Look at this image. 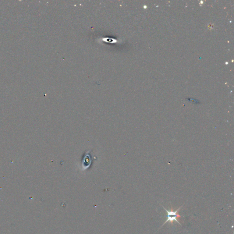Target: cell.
Returning a JSON list of instances; mask_svg holds the SVG:
<instances>
[{"mask_svg": "<svg viewBox=\"0 0 234 234\" xmlns=\"http://www.w3.org/2000/svg\"><path fill=\"white\" fill-rule=\"evenodd\" d=\"M161 206L163 207L164 209L166 211V213H167V215H166V216L167 217V220H166V221L164 222V223L161 226L160 229H161V228L165 224H166L168 221L170 222V224H171V225H173V221H176L178 223V224L182 225L181 223H180V222L178 221V220H177V218H180L182 217L180 215L178 214V212L179 211V210H180V209H181V208L182 207L183 205L180 207L175 211H173V207L172 205H171V211H168V210H167L166 208H165L161 204Z\"/></svg>", "mask_w": 234, "mask_h": 234, "instance_id": "cell-1", "label": "cell"}]
</instances>
